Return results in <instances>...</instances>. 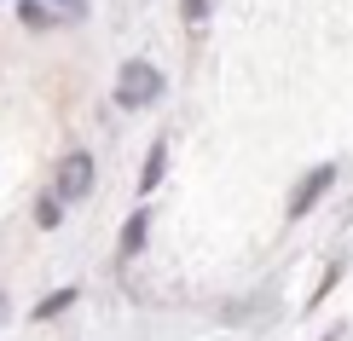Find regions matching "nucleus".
Segmentation results:
<instances>
[{
  "label": "nucleus",
  "instance_id": "20e7f679",
  "mask_svg": "<svg viewBox=\"0 0 353 341\" xmlns=\"http://www.w3.org/2000/svg\"><path fill=\"white\" fill-rule=\"evenodd\" d=\"M145 243H151V203H139V209L122 220V237H116V255H122V260H139V255H145Z\"/></svg>",
  "mask_w": 353,
  "mask_h": 341
},
{
  "label": "nucleus",
  "instance_id": "7ed1b4c3",
  "mask_svg": "<svg viewBox=\"0 0 353 341\" xmlns=\"http://www.w3.org/2000/svg\"><path fill=\"white\" fill-rule=\"evenodd\" d=\"M336 180H342V162H313V168L301 174L296 185H290V197H284V220H307L319 209V203L336 191Z\"/></svg>",
  "mask_w": 353,
  "mask_h": 341
},
{
  "label": "nucleus",
  "instance_id": "f03ea898",
  "mask_svg": "<svg viewBox=\"0 0 353 341\" xmlns=\"http://www.w3.org/2000/svg\"><path fill=\"white\" fill-rule=\"evenodd\" d=\"M93 185H99V162H93V151H87V145H76V151L58 156V168H52V191L70 203V209L93 197Z\"/></svg>",
  "mask_w": 353,
  "mask_h": 341
},
{
  "label": "nucleus",
  "instance_id": "39448f33",
  "mask_svg": "<svg viewBox=\"0 0 353 341\" xmlns=\"http://www.w3.org/2000/svg\"><path fill=\"white\" fill-rule=\"evenodd\" d=\"M163 180H168V139H151V151L139 162V203H151Z\"/></svg>",
  "mask_w": 353,
  "mask_h": 341
},
{
  "label": "nucleus",
  "instance_id": "1a4fd4ad",
  "mask_svg": "<svg viewBox=\"0 0 353 341\" xmlns=\"http://www.w3.org/2000/svg\"><path fill=\"white\" fill-rule=\"evenodd\" d=\"M47 6H52L64 23H81V18H87V0H47Z\"/></svg>",
  "mask_w": 353,
  "mask_h": 341
},
{
  "label": "nucleus",
  "instance_id": "423d86ee",
  "mask_svg": "<svg viewBox=\"0 0 353 341\" xmlns=\"http://www.w3.org/2000/svg\"><path fill=\"white\" fill-rule=\"evenodd\" d=\"M76 301H81V289H76V284H58V289H47L35 307H29V318H35V324H52V318H64Z\"/></svg>",
  "mask_w": 353,
  "mask_h": 341
},
{
  "label": "nucleus",
  "instance_id": "0eeeda50",
  "mask_svg": "<svg viewBox=\"0 0 353 341\" xmlns=\"http://www.w3.org/2000/svg\"><path fill=\"white\" fill-rule=\"evenodd\" d=\"M18 23L29 29V35H47V29H58L64 18H58V12L47 6V0H18Z\"/></svg>",
  "mask_w": 353,
  "mask_h": 341
},
{
  "label": "nucleus",
  "instance_id": "9d476101",
  "mask_svg": "<svg viewBox=\"0 0 353 341\" xmlns=\"http://www.w3.org/2000/svg\"><path fill=\"white\" fill-rule=\"evenodd\" d=\"M180 12H185V23H203V18H209V0H185Z\"/></svg>",
  "mask_w": 353,
  "mask_h": 341
},
{
  "label": "nucleus",
  "instance_id": "9b49d317",
  "mask_svg": "<svg viewBox=\"0 0 353 341\" xmlns=\"http://www.w3.org/2000/svg\"><path fill=\"white\" fill-rule=\"evenodd\" d=\"M336 284H342V266H330V272H325V284H319V289H313V301H325V295H330Z\"/></svg>",
  "mask_w": 353,
  "mask_h": 341
},
{
  "label": "nucleus",
  "instance_id": "6e6552de",
  "mask_svg": "<svg viewBox=\"0 0 353 341\" xmlns=\"http://www.w3.org/2000/svg\"><path fill=\"white\" fill-rule=\"evenodd\" d=\"M64 214H70V203L47 185V191L35 197V226H41V231H58V226H64Z\"/></svg>",
  "mask_w": 353,
  "mask_h": 341
},
{
  "label": "nucleus",
  "instance_id": "f257e3e1",
  "mask_svg": "<svg viewBox=\"0 0 353 341\" xmlns=\"http://www.w3.org/2000/svg\"><path fill=\"white\" fill-rule=\"evenodd\" d=\"M116 110H151L168 99V76L163 64H151V58H128L122 70H116Z\"/></svg>",
  "mask_w": 353,
  "mask_h": 341
},
{
  "label": "nucleus",
  "instance_id": "f8f14e48",
  "mask_svg": "<svg viewBox=\"0 0 353 341\" xmlns=\"http://www.w3.org/2000/svg\"><path fill=\"white\" fill-rule=\"evenodd\" d=\"M319 341H342V330H336V335H319Z\"/></svg>",
  "mask_w": 353,
  "mask_h": 341
}]
</instances>
